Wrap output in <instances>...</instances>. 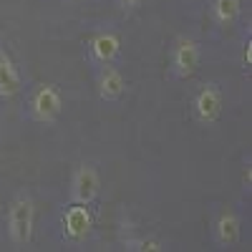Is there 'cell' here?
<instances>
[{"instance_id": "30bf717a", "label": "cell", "mask_w": 252, "mask_h": 252, "mask_svg": "<svg viewBox=\"0 0 252 252\" xmlns=\"http://www.w3.org/2000/svg\"><path fill=\"white\" fill-rule=\"evenodd\" d=\"M240 10H242L240 0H212V5H209V15H212L215 26H220V28L232 26L240 18Z\"/></svg>"}, {"instance_id": "52a82bcc", "label": "cell", "mask_w": 252, "mask_h": 252, "mask_svg": "<svg viewBox=\"0 0 252 252\" xmlns=\"http://www.w3.org/2000/svg\"><path fill=\"white\" fill-rule=\"evenodd\" d=\"M121 53V38L114 31H98L96 35H91L89 40V56L98 66L114 63Z\"/></svg>"}, {"instance_id": "3957f363", "label": "cell", "mask_w": 252, "mask_h": 252, "mask_svg": "<svg viewBox=\"0 0 252 252\" xmlns=\"http://www.w3.org/2000/svg\"><path fill=\"white\" fill-rule=\"evenodd\" d=\"M101 192V177L94 164H81L71 174V187H68V199L76 204H94Z\"/></svg>"}, {"instance_id": "7a4b0ae2", "label": "cell", "mask_w": 252, "mask_h": 252, "mask_svg": "<svg viewBox=\"0 0 252 252\" xmlns=\"http://www.w3.org/2000/svg\"><path fill=\"white\" fill-rule=\"evenodd\" d=\"M63 111V96L53 83H40L28 98V116L38 124H53Z\"/></svg>"}, {"instance_id": "2e32d148", "label": "cell", "mask_w": 252, "mask_h": 252, "mask_svg": "<svg viewBox=\"0 0 252 252\" xmlns=\"http://www.w3.org/2000/svg\"><path fill=\"white\" fill-rule=\"evenodd\" d=\"M192 3H197V0H192Z\"/></svg>"}, {"instance_id": "7c38bea8", "label": "cell", "mask_w": 252, "mask_h": 252, "mask_svg": "<svg viewBox=\"0 0 252 252\" xmlns=\"http://www.w3.org/2000/svg\"><path fill=\"white\" fill-rule=\"evenodd\" d=\"M124 250H129V252H164V242H159L154 237H126Z\"/></svg>"}, {"instance_id": "9c48e42d", "label": "cell", "mask_w": 252, "mask_h": 252, "mask_svg": "<svg viewBox=\"0 0 252 252\" xmlns=\"http://www.w3.org/2000/svg\"><path fill=\"white\" fill-rule=\"evenodd\" d=\"M20 86H23V78H20L15 61L5 48H0V98H13Z\"/></svg>"}, {"instance_id": "5b68a950", "label": "cell", "mask_w": 252, "mask_h": 252, "mask_svg": "<svg viewBox=\"0 0 252 252\" xmlns=\"http://www.w3.org/2000/svg\"><path fill=\"white\" fill-rule=\"evenodd\" d=\"M222 106H224V98L217 83H204L192 98V114L199 124H215L222 114Z\"/></svg>"}, {"instance_id": "5bb4252c", "label": "cell", "mask_w": 252, "mask_h": 252, "mask_svg": "<svg viewBox=\"0 0 252 252\" xmlns=\"http://www.w3.org/2000/svg\"><path fill=\"white\" fill-rule=\"evenodd\" d=\"M242 66L250 68L252 66V38H247L242 43Z\"/></svg>"}, {"instance_id": "8992f818", "label": "cell", "mask_w": 252, "mask_h": 252, "mask_svg": "<svg viewBox=\"0 0 252 252\" xmlns=\"http://www.w3.org/2000/svg\"><path fill=\"white\" fill-rule=\"evenodd\" d=\"M61 227H63V235H66V240L71 242H81L83 237H86L91 232L94 227V217L89 212V204H76L71 202V207L63 212L61 217Z\"/></svg>"}, {"instance_id": "8fae6325", "label": "cell", "mask_w": 252, "mask_h": 252, "mask_svg": "<svg viewBox=\"0 0 252 252\" xmlns=\"http://www.w3.org/2000/svg\"><path fill=\"white\" fill-rule=\"evenodd\" d=\"M240 237V220L232 212H222L215 222V240L220 245H232Z\"/></svg>"}, {"instance_id": "6da1fadb", "label": "cell", "mask_w": 252, "mask_h": 252, "mask_svg": "<svg viewBox=\"0 0 252 252\" xmlns=\"http://www.w3.org/2000/svg\"><path fill=\"white\" fill-rule=\"evenodd\" d=\"M35 227V202L28 194H20L13 199L8 209V235L13 245H28Z\"/></svg>"}, {"instance_id": "ba28073f", "label": "cell", "mask_w": 252, "mask_h": 252, "mask_svg": "<svg viewBox=\"0 0 252 252\" xmlns=\"http://www.w3.org/2000/svg\"><path fill=\"white\" fill-rule=\"evenodd\" d=\"M96 91H98V98L101 101H119L126 91V78L124 73L111 66V63H106V66H101L98 71V81H96Z\"/></svg>"}, {"instance_id": "4fadbf2b", "label": "cell", "mask_w": 252, "mask_h": 252, "mask_svg": "<svg viewBox=\"0 0 252 252\" xmlns=\"http://www.w3.org/2000/svg\"><path fill=\"white\" fill-rule=\"evenodd\" d=\"M252 189V161H245V169H242V192H250Z\"/></svg>"}, {"instance_id": "9a60e30c", "label": "cell", "mask_w": 252, "mask_h": 252, "mask_svg": "<svg viewBox=\"0 0 252 252\" xmlns=\"http://www.w3.org/2000/svg\"><path fill=\"white\" fill-rule=\"evenodd\" d=\"M119 5L124 10H136L139 5H144V0H119Z\"/></svg>"}, {"instance_id": "277c9868", "label": "cell", "mask_w": 252, "mask_h": 252, "mask_svg": "<svg viewBox=\"0 0 252 252\" xmlns=\"http://www.w3.org/2000/svg\"><path fill=\"white\" fill-rule=\"evenodd\" d=\"M199 58H202V51H199V43L194 38H187V35L177 38L172 51H169V71H172V76L189 78L197 71Z\"/></svg>"}]
</instances>
